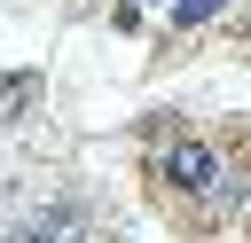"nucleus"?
Here are the masks:
<instances>
[{
  "label": "nucleus",
  "instance_id": "obj_1",
  "mask_svg": "<svg viewBox=\"0 0 251 243\" xmlns=\"http://www.w3.org/2000/svg\"><path fill=\"white\" fill-rule=\"evenodd\" d=\"M157 180H165L173 196H212V180H220V157H212L204 141H173V149L157 157Z\"/></svg>",
  "mask_w": 251,
  "mask_h": 243
},
{
  "label": "nucleus",
  "instance_id": "obj_2",
  "mask_svg": "<svg viewBox=\"0 0 251 243\" xmlns=\"http://www.w3.org/2000/svg\"><path fill=\"white\" fill-rule=\"evenodd\" d=\"M220 8H227V0H180V8H173V16H180V31H188V24H212V16H220Z\"/></svg>",
  "mask_w": 251,
  "mask_h": 243
}]
</instances>
